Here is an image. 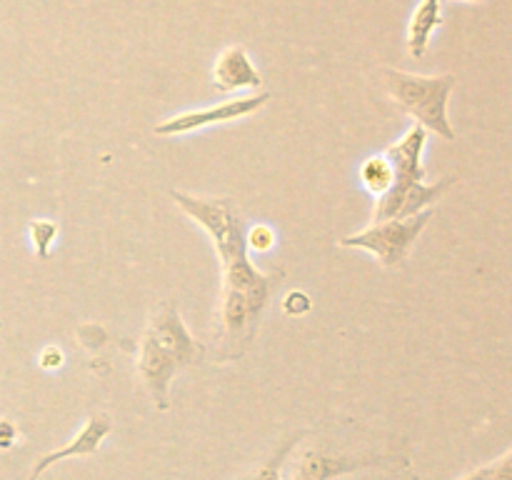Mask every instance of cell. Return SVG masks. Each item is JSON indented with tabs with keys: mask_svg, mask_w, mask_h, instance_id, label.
I'll return each instance as SVG.
<instances>
[{
	"mask_svg": "<svg viewBox=\"0 0 512 480\" xmlns=\"http://www.w3.org/2000/svg\"><path fill=\"white\" fill-rule=\"evenodd\" d=\"M310 298L303 293V290H293V293L285 295L283 300V310L285 315H305L310 310Z\"/></svg>",
	"mask_w": 512,
	"mask_h": 480,
	"instance_id": "cell-14",
	"label": "cell"
},
{
	"mask_svg": "<svg viewBox=\"0 0 512 480\" xmlns=\"http://www.w3.org/2000/svg\"><path fill=\"white\" fill-rule=\"evenodd\" d=\"M15 440H18V428L10 420L0 418V450L13 448Z\"/></svg>",
	"mask_w": 512,
	"mask_h": 480,
	"instance_id": "cell-17",
	"label": "cell"
},
{
	"mask_svg": "<svg viewBox=\"0 0 512 480\" xmlns=\"http://www.w3.org/2000/svg\"><path fill=\"white\" fill-rule=\"evenodd\" d=\"M428 143V130L415 123L403 138L390 145L385 158L393 165V185L385 195L378 198L375 208V223L380 220H403L423 213L425 208H433L440 195L448 193L458 178H443L438 183L428 185L425 180L423 150Z\"/></svg>",
	"mask_w": 512,
	"mask_h": 480,
	"instance_id": "cell-2",
	"label": "cell"
},
{
	"mask_svg": "<svg viewBox=\"0 0 512 480\" xmlns=\"http://www.w3.org/2000/svg\"><path fill=\"white\" fill-rule=\"evenodd\" d=\"M213 85L220 93H233V90L243 88H260L263 85V75L250 60L248 50L243 45H228L223 53L218 55L213 68Z\"/></svg>",
	"mask_w": 512,
	"mask_h": 480,
	"instance_id": "cell-7",
	"label": "cell"
},
{
	"mask_svg": "<svg viewBox=\"0 0 512 480\" xmlns=\"http://www.w3.org/2000/svg\"><path fill=\"white\" fill-rule=\"evenodd\" d=\"M485 475L488 480H512V450L495 463L485 465Z\"/></svg>",
	"mask_w": 512,
	"mask_h": 480,
	"instance_id": "cell-15",
	"label": "cell"
},
{
	"mask_svg": "<svg viewBox=\"0 0 512 480\" xmlns=\"http://www.w3.org/2000/svg\"><path fill=\"white\" fill-rule=\"evenodd\" d=\"M200 355L203 348L188 333L180 310L173 303L160 305L145 325L138 350V373L160 410L170 408V383L175 375L198 363Z\"/></svg>",
	"mask_w": 512,
	"mask_h": 480,
	"instance_id": "cell-1",
	"label": "cell"
},
{
	"mask_svg": "<svg viewBox=\"0 0 512 480\" xmlns=\"http://www.w3.org/2000/svg\"><path fill=\"white\" fill-rule=\"evenodd\" d=\"M380 85L400 110L418 120L425 130L445 140H455L448 118V103L455 88V75H413L398 68H378Z\"/></svg>",
	"mask_w": 512,
	"mask_h": 480,
	"instance_id": "cell-3",
	"label": "cell"
},
{
	"mask_svg": "<svg viewBox=\"0 0 512 480\" xmlns=\"http://www.w3.org/2000/svg\"><path fill=\"white\" fill-rule=\"evenodd\" d=\"M63 360H65L63 350L55 348V345H48V348H45L43 353H40L38 365L43 370H55V368H60V365H63Z\"/></svg>",
	"mask_w": 512,
	"mask_h": 480,
	"instance_id": "cell-16",
	"label": "cell"
},
{
	"mask_svg": "<svg viewBox=\"0 0 512 480\" xmlns=\"http://www.w3.org/2000/svg\"><path fill=\"white\" fill-rule=\"evenodd\" d=\"M268 100H270V93H258V95H248V98L225 100V103L213 105V108L190 110V113H180L175 115V118H168L160 125H155V133L185 135V133H193V130L210 128V125L230 123V120H238L250 113H258L263 105H268Z\"/></svg>",
	"mask_w": 512,
	"mask_h": 480,
	"instance_id": "cell-5",
	"label": "cell"
},
{
	"mask_svg": "<svg viewBox=\"0 0 512 480\" xmlns=\"http://www.w3.org/2000/svg\"><path fill=\"white\" fill-rule=\"evenodd\" d=\"M28 233H30V240H33L35 255H38L40 260L48 258L50 245H53L55 238H58V225H55L53 220H30Z\"/></svg>",
	"mask_w": 512,
	"mask_h": 480,
	"instance_id": "cell-11",
	"label": "cell"
},
{
	"mask_svg": "<svg viewBox=\"0 0 512 480\" xmlns=\"http://www.w3.org/2000/svg\"><path fill=\"white\" fill-rule=\"evenodd\" d=\"M245 243H248V248L258 250V253H268L275 245V233L268 225H255V228L245 233Z\"/></svg>",
	"mask_w": 512,
	"mask_h": 480,
	"instance_id": "cell-13",
	"label": "cell"
},
{
	"mask_svg": "<svg viewBox=\"0 0 512 480\" xmlns=\"http://www.w3.org/2000/svg\"><path fill=\"white\" fill-rule=\"evenodd\" d=\"M468 3H478V0H468Z\"/></svg>",
	"mask_w": 512,
	"mask_h": 480,
	"instance_id": "cell-19",
	"label": "cell"
},
{
	"mask_svg": "<svg viewBox=\"0 0 512 480\" xmlns=\"http://www.w3.org/2000/svg\"><path fill=\"white\" fill-rule=\"evenodd\" d=\"M373 463V458H355V455H330L325 450H303L295 460L293 480H333L345 473Z\"/></svg>",
	"mask_w": 512,
	"mask_h": 480,
	"instance_id": "cell-8",
	"label": "cell"
},
{
	"mask_svg": "<svg viewBox=\"0 0 512 480\" xmlns=\"http://www.w3.org/2000/svg\"><path fill=\"white\" fill-rule=\"evenodd\" d=\"M463 480H488V475H485V468H478V470H473L470 475H465Z\"/></svg>",
	"mask_w": 512,
	"mask_h": 480,
	"instance_id": "cell-18",
	"label": "cell"
},
{
	"mask_svg": "<svg viewBox=\"0 0 512 480\" xmlns=\"http://www.w3.org/2000/svg\"><path fill=\"white\" fill-rule=\"evenodd\" d=\"M298 438H300V435H298ZM298 438H290L288 443H285L283 448H280L278 453L273 455V458L265 460V463L260 465L258 470H255L253 480H283V465H285V458H288L290 450H293L295 445H298Z\"/></svg>",
	"mask_w": 512,
	"mask_h": 480,
	"instance_id": "cell-12",
	"label": "cell"
},
{
	"mask_svg": "<svg viewBox=\"0 0 512 480\" xmlns=\"http://www.w3.org/2000/svg\"><path fill=\"white\" fill-rule=\"evenodd\" d=\"M360 180H363V185L368 188L370 195L380 198V195L388 193L390 185H393V165H390V160L385 158V155H373V158L365 160L363 168H360Z\"/></svg>",
	"mask_w": 512,
	"mask_h": 480,
	"instance_id": "cell-10",
	"label": "cell"
},
{
	"mask_svg": "<svg viewBox=\"0 0 512 480\" xmlns=\"http://www.w3.org/2000/svg\"><path fill=\"white\" fill-rule=\"evenodd\" d=\"M110 430H113V420H110L108 415H103V413L93 415V418L83 425V430H80V433L75 435L68 445L45 453L43 458L33 465L28 480H38L40 475L50 468V465L60 463V460H65V458H85V455H93L95 450L100 448V443L108 438Z\"/></svg>",
	"mask_w": 512,
	"mask_h": 480,
	"instance_id": "cell-6",
	"label": "cell"
},
{
	"mask_svg": "<svg viewBox=\"0 0 512 480\" xmlns=\"http://www.w3.org/2000/svg\"><path fill=\"white\" fill-rule=\"evenodd\" d=\"M443 25V0H420L408 25V53L410 58H423L430 38Z\"/></svg>",
	"mask_w": 512,
	"mask_h": 480,
	"instance_id": "cell-9",
	"label": "cell"
},
{
	"mask_svg": "<svg viewBox=\"0 0 512 480\" xmlns=\"http://www.w3.org/2000/svg\"><path fill=\"white\" fill-rule=\"evenodd\" d=\"M433 215V208H425L423 213L413 215V218L380 220V223H373L370 228L360 230V233L345 235V238L338 240V245L340 248L368 250V253H373L380 260V265H385V268H398L408 258L410 248L420 238L425 225L433 220Z\"/></svg>",
	"mask_w": 512,
	"mask_h": 480,
	"instance_id": "cell-4",
	"label": "cell"
}]
</instances>
